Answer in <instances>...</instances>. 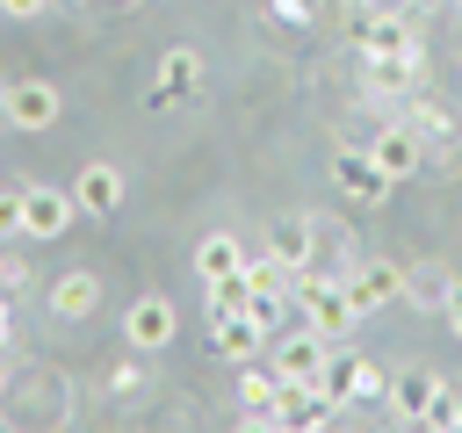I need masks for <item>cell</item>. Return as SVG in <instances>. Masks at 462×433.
Listing matches in <instances>:
<instances>
[{
  "label": "cell",
  "mask_w": 462,
  "mask_h": 433,
  "mask_svg": "<svg viewBox=\"0 0 462 433\" xmlns=\"http://www.w3.org/2000/svg\"><path fill=\"white\" fill-rule=\"evenodd\" d=\"M289 296H296V310H303V325H318L325 339H339V332L354 325V303H346V289H339V274H310V267H296V281H289Z\"/></svg>",
  "instance_id": "1"
},
{
  "label": "cell",
  "mask_w": 462,
  "mask_h": 433,
  "mask_svg": "<svg viewBox=\"0 0 462 433\" xmlns=\"http://www.w3.org/2000/svg\"><path fill=\"white\" fill-rule=\"evenodd\" d=\"M0 115H7L14 130H58L65 101H58V87H51V79H14V87L0 94Z\"/></svg>",
  "instance_id": "2"
},
{
  "label": "cell",
  "mask_w": 462,
  "mask_h": 433,
  "mask_svg": "<svg viewBox=\"0 0 462 433\" xmlns=\"http://www.w3.org/2000/svg\"><path fill=\"white\" fill-rule=\"evenodd\" d=\"M195 87H202V58L188 51V43H173L166 58H159V79H152V94H144V108H180V101H195Z\"/></svg>",
  "instance_id": "3"
},
{
  "label": "cell",
  "mask_w": 462,
  "mask_h": 433,
  "mask_svg": "<svg viewBox=\"0 0 462 433\" xmlns=\"http://www.w3.org/2000/svg\"><path fill=\"white\" fill-rule=\"evenodd\" d=\"M79 216V195L65 188H22V238H65Z\"/></svg>",
  "instance_id": "4"
},
{
  "label": "cell",
  "mask_w": 462,
  "mask_h": 433,
  "mask_svg": "<svg viewBox=\"0 0 462 433\" xmlns=\"http://www.w3.org/2000/svg\"><path fill=\"white\" fill-rule=\"evenodd\" d=\"M440 390H448V375H440V368H397L383 397H390V411H397L404 426H426V411L440 404Z\"/></svg>",
  "instance_id": "5"
},
{
  "label": "cell",
  "mask_w": 462,
  "mask_h": 433,
  "mask_svg": "<svg viewBox=\"0 0 462 433\" xmlns=\"http://www.w3.org/2000/svg\"><path fill=\"white\" fill-rule=\"evenodd\" d=\"M339 289H346L354 318H368V310H383V303H397V296H404V267H390V260H368V267L339 274Z\"/></svg>",
  "instance_id": "6"
},
{
  "label": "cell",
  "mask_w": 462,
  "mask_h": 433,
  "mask_svg": "<svg viewBox=\"0 0 462 433\" xmlns=\"http://www.w3.org/2000/svg\"><path fill=\"white\" fill-rule=\"evenodd\" d=\"M173 303L166 296H137L130 310H123V339L137 346V354H159V346H173Z\"/></svg>",
  "instance_id": "7"
},
{
  "label": "cell",
  "mask_w": 462,
  "mask_h": 433,
  "mask_svg": "<svg viewBox=\"0 0 462 433\" xmlns=\"http://www.w3.org/2000/svg\"><path fill=\"white\" fill-rule=\"evenodd\" d=\"M325 346H332V339H325L318 325H303V332H282V346H274V375L310 390V382H318V361H325Z\"/></svg>",
  "instance_id": "8"
},
{
  "label": "cell",
  "mask_w": 462,
  "mask_h": 433,
  "mask_svg": "<svg viewBox=\"0 0 462 433\" xmlns=\"http://www.w3.org/2000/svg\"><path fill=\"white\" fill-rule=\"evenodd\" d=\"M72 195H79V216H116L123 209V173L108 159H87L79 180H72Z\"/></svg>",
  "instance_id": "9"
},
{
  "label": "cell",
  "mask_w": 462,
  "mask_h": 433,
  "mask_svg": "<svg viewBox=\"0 0 462 433\" xmlns=\"http://www.w3.org/2000/svg\"><path fill=\"white\" fill-rule=\"evenodd\" d=\"M332 180H339L354 202H383V195L397 188V180L375 166V152H339V159H332Z\"/></svg>",
  "instance_id": "10"
},
{
  "label": "cell",
  "mask_w": 462,
  "mask_h": 433,
  "mask_svg": "<svg viewBox=\"0 0 462 433\" xmlns=\"http://www.w3.org/2000/svg\"><path fill=\"white\" fill-rule=\"evenodd\" d=\"M354 375H361V354L332 339V346H325V361H318V382H310V390H318L325 404H354Z\"/></svg>",
  "instance_id": "11"
},
{
  "label": "cell",
  "mask_w": 462,
  "mask_h": 433,
  "mask_svg": "<svg viewBox=\"0 0 462 433\" xmlns=\"http://www.w3.org/2000/svg\"><path fill=\"white\" fill-rule=\"evenodd\" d=\"M368 152H375V166H383L390 180H411V173H419V159H426L419 130H404V123H397V130H383V137H375Z\"/></svg>",
  "instance_id": "12"
},
{
  "label": "cell",
  "mask_w": 462,
  "mask_h": 433,
  "mask_svg": "<svg viewBox=\"0 0 462 433\" xmlns=\"http://www.w3.org/2000/svg\"><path fill=\"white\" fill-rule=\"evenodd\" d=\"M361 51H368V58H411V51H419V36H411V22H404V14H368Z\"/></svg>",
  "instance_id": "13"
},
{
  "label": "cell",
  "mask_w": 462,
  "mask_h": 433,
  "mask_svg": "<svg viewBox=\"0 0 462 433\" xmlns=\"http://www.w3.org/2000/svg\"><path fill=\"white\" fill-rule=\"evenodd\" d=\"M267 253H274V260H289V267H310V253H318L310 216H274V224H267Z\"/></svg>",
  "instance_id": "14"
},
{
  "label": "cell",
  "mask_w": 462,
  "mask_h": 433,
  "mask_svg": "<svg viewBox=\"0 0 462 433\" xmlns=\"http://www.w3.org/2000/svg\"><path fill=\"white\" fill-rule=\"evenodd\" d=\"M94 303H101V274H58L51 281V318H94Z\"/></svg>",
  "instance_id": "15"
},
{
  "label": "cell",
  "mask_w": 462,
  "mask_h": 433,
  "mask_svg": "<svg viewBox=\"0 0 462 433\" xmlns=\"http://www.w3.org/2000/svg\"><path fill=\"white\" fill-rule=\"evenodd\" d=\"M209 325H217V354H224V361H253V354L267 346V332H260L245 310H231V318H209Z\"/></svg>",
  "instance_id": "16"
},
{
  "label": "cell",
  "mask_w": 462,
  "mask_h": 433,
  "mask_svg": "<svg viewBox=\"0 0 462 433\" xmlns=\"http://www.w3.org/2000/svg\"><path fill=\"white\" fill-rule=\"evenodd\" d=\"M202 296H209V318H231V310H245V303H253V274H245V267L209 274V281H202Z\"/></svg>",
  "instance_id": "17"
},
{
  "label": "cell",
  "mask_w": 462,
  "mask_h": 433,
  "mask_svg": "<svg viewBox=\"0 0 462 433\" xmlns=\"http://www.w3.org/2000/svg\"><path fill=\"white\" fill-rule=\"evenodd\" d=\"M231 267H245V245H238L231 231H209V238L195 245V274L209 281V274H231Z\"/></svg>",
  "instance_id": "18"
},
{
  "label": "cell",
  "mask_w": 462,
  "mask_h": 433,
  "mask_svg": "<svg viewBox=\"0 0 462 433\" xmlns=\"http://www.w3.org/2000/svg\"><path fill=\"white\" fill-rule=\"evenodd\" d=\"M419 72V51L411 58H368V94H404Z\"/></svg>",
  "instance_id": "19"
},
{
  "label": "cell",
  "mask_w": 462,
  "mask_h": 433,
  "mask_svg": "<svg viewBox=\"0 0 462 433\" xmlns=\"http://www.w3.org/2000/svg\"><path fill=\"white\" fill-rule=\"evenodd\" d=\"M404 296H411V303H440V310H448L455 274H448V267H411V274H404Z\"/></svg>",
  "instance_id": "20"
},
{
  "label": "cell",
  "mask_w": 462,
  "mask_h": 433,
  "mask_svg": "<svg viewBox=\"0 0 462 433\" xmlns=\"http://www.w3.org/2000/svg\"><path fill=\"white\" fill-rule=\"evenodd\" d=\"M411 123H419V137H433V144H455V123H448L433 101H419V108H411Z\"/></svg>",
  "instance_id": "21"
},
{
  "label": "cell",
  "mask_w": 462,
  "mask_h": 433,
  "mask_svg": "<svg viewBox=\"0 0 462 433\" xmlns=\"http://www.w3.org/2000/svg\"><path fill=\"white\" fill-rule=\"evenodd\" d=\"M383 390H390V375H383L375 361H361V375H354V404H361V397H383Z\"/></svg>",
  "instance_id": "22"
},
{
  "label": "cell",
  "mask_w": 462,
  "mask_h": 433,
  "mask_svg": "<svg viewBox=\"0 0 462 433\" xmlns=\"http://www.w3.org/2000/svg\"><path fill=\"white\" fill-rule=\"evenodd\" d=\"M22 231V188H0V238Z\"/></svg>",
  "instance_id": "23"
},
{
  "label": "cell",
  "mask_w": 462,
  "mask_h": 433,
  "mask_svg": "<svg viewBox=\"0 0 462 433\" xmlns=\"http://www.w3.org/2000/svg\"><path fill=\"white\" fill-rule=\"evenodd\" d=\"M267 14H274V22H289V29H303V22H310V7H303V0H267Z\"/></svg>",
  "instance_id": "24"
},
{
  "label": "cell",
  "mask_w": 462,
  "mask_h": 433,
  "mask_svg": "<svg viewBox=\"0 0 462 433\" xmlns=\"http://www.w3.org/2000/svg\"><path fill=\"white\" fill-rule=\"evenodd\" d=\"M51 0H0V14H14V22H36Z\"/></svg>",
  "instance_id": "25"
},
{
  "label": "cell",
  "mask_w": 462,
  "mask_h": 433,
  "mask_svg": "<svg viewBox=\"0 0 462 433\" xmlns=\"http://www.w3.org/2000/svg\"><path fill=\"white\" fill-rule=\"evenodd\" d=\"M448 325H455V339H462V281H455V296H448Z\"/></svg>",
  "instance_id": "26"
},
{
  "label": "cell",
  "mask_w": 462,
  "mask_h": 433,
  "mask_svg": "<svg viewBox=\"0 0 462 433\" xmlns=\"http://www.w3.org/2000/svg\"><path fill=\"white\" fill-rule=\"evenodd\" d=\"M7 332H14V318H7V289H0V346H7Z\"/></svg>",
  "instance_id": "27"
},
{
  "label": "cell",
  "mask_w": 462,
  "mask_h": 433,
  "mask_svg": "<svg viewBox=\"0 0 462 433\" xmlns=\"http://www.w3.org/2000/svg\"><path fill=\"white\" fill-rule=\"evenodd\" d=\"M14 281H22V267H7V260H0V289H14Z\"/></svg>",
  "instance_id": "28"
},
{
  "label": "cell",
  "mask_w": 462,
  "mask_h": 433,
  "mask_svg": "<svg viewBox=\"0 0 462 433\" xmlns=\"http://www.w3.org/2000/svg\"><path fill=\"white\" fill-rule=\"evenodd\" d=\"M455 433H462V390H455Z\"/></svg>",
  "instance_id": "29"
},
{
  "label": "cell",
  "mask_w": 462,
  "mask_h": 433,
  "mask_svg": "<svg viewBox=\"0 0 462 433\" xmlns=\"http://www.w3.org/2000/svg\"><path fill=\"white\" fill-rule=\"evenodd\" d=\"M0 397H7V375H0Z\"/></svg>",
  "instance_id": "30"
},
{
  "label": "cell",
  "mask_w": 462,
  "mask_h": 433,
  "mask_svg": "<svg viewBox=\"0 0 462 433\" xmlns=\"http://www.w3.org/2000/svg\"><path fill=\"white\" fill-rule=\"evenodd\" d=\"M116 7H130V0H116Z\"/></svg>",
  "instance_id": "31"
},
{
  "label": "cell",
  "mask_w": 462,
  "mask_h": 433,
  "mask_svg": "<svg viewBox=\"0 0 462 433\" xmlns=\"http://www.w3.org/2000/svg\"><path fill=\"white\" fill-rule=\"evenodd\" d=\"M455 7H462V0H455Z\"/></svg>",
  "instance_id": "32"
}]
</instances>
